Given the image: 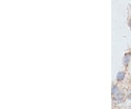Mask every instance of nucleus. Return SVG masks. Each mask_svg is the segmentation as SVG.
<instances>
[{
    "instance_id": "f257e3e1",
    "label": "nucleus",
    "mask_w": 131,
    "mask_h": 109,
    "mask_svg": "<svg viewBox=\"0 0 131 109\" xmlns=\"http://www.w3.org/2000/svg\"><path fill=\"white\" fill-rule=\"evenodd\" d=\"M123 94L122 93H117L116 95L114 97V100H122L123 99Z\"/></svg>"
},
{
    "instance_id": "7ed1b4c3",
    "label": "nucleus",
    "mask_w": 131,
    "mask_h": 109,
    "mask_svg": "<svg viewBox=\"0 0 131 109\" xmlns=\"http://www.w3.org/2000/svg\"><path fill=\"white\" fill-rule=\"evenodd\" d=\"M130 54H125V56L123 62H124V64L125 65H127V64H128V62L130 61Z\"/></svg>"
},
{
    "instance_id": "20e7f679",
    "label": "nucleus",
    "mask_w": 131,
    "mask_h": 109,
    "mask_svg": "<svg viewBox=\"0 0 131 109\" xmlns=\"http://www.w3.org/2000/svg\"><path fill=\"white\" fill-rule=\"evenodd\" d=\"M117 91H118V88L116 86H114V87L112 88V94H115Z\"/></svg>"
},
{
    "instance_id": "f03ea898",
    "label": "nucleus",
    "mask_w": 131,
    "mask_h": 109,
    "mask_svg": "<svg viewBox=\"0 0 131 109\" xmlns=\"http://www.w3.org/2000/svg\"><path fill=\"white\" fill-rule=\"evenodd\" d=\"M125 78V73L122 72H120L117 76V81H122Z\"/></svg>"
},
{
    "instance_id": "39448f33",
    "label": "nucleus",
    "mask_w": 131,
    "mask_h": 109,
    "mask_svg": "<svg viewBox=\"0 0 131 109\" xmlns=\"http://www.w3.org/2000/svg\"><path fill=\"white\" fill-rule=\"evenodd\" d=\"M129 25H130V27L131 29V20L130 21V22H129Z\"/></svg>"
}]
</instances>
